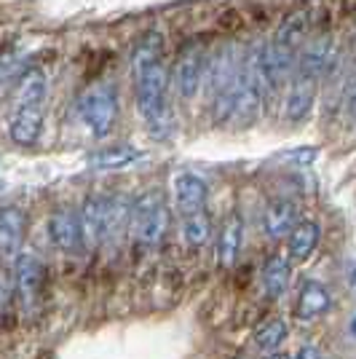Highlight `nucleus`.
I'll list each match as a JSON object with an SVG mask.
<instances>
[{
  "label": "nucleus",
  "mask_w": 356,
  "mask_h": 359,
  "mask_svg": "<svg viewBox=\"0 0 356 359\" xmlns=\"http://www.w3.org/2000/svg\"><path fill=\"white\" fill-rule=\"evenodd\" d=\"M129 223H132L134 241L145 250H156L166 239V231H169V207L163 196L158 191H148L139 196L132 204Z\"/></svg>",
  "instance_id": "nucleus-2"
},
{
  "label": "nucleus",
  "mask_w": 356,
  "mask_h": 359,
  "mask_svg": "<svg viewBox=\"0 0 356 359\" xmlns=\"http://www.w3.org/2000/svg\"><path fill=\"white\" fill-rule=\"evenodd\" d=\"M174 188V204L182 217H191L198 212H207V198H209V185L198 175L182 172L172 182Z\"/></svg>",
  "instance_id": "nucleus-9"
},
{
  "label": "nucleus",
  "mask_w": 356,
  "mask_h": 359,
  "mask_svg": "<svg viewBox=\"0 0 356 359\" xmlns=\"http://www.w3.org/2000/svg\"><path fill=\"white\" fill-rule=\"evenodd\" d=\"M81 233L86 247H100L110 233V196H89L81 207Z\"/></svg>",
  "instance_id": "nucleus-6"
},
{
  "label": "nucleus",
  "mask_w": 356,
  "mask_h": 359,
  "mask_svg": "<svg viewBox=\"0 0 356 359\" xmlns=\"http://www.w3.org/2000/svg\"><path fill=\"white\" fill-rule=\"evenodd\" d=\"M351 330H354V335H356V319H354V325H351Z\"/></svg>",
  "instance_id": "nucleus-25"
},
{
  "label": "nucleus",
  "mask_w": 356,
  "mask_h": 359,
  "mask_svg": "<svg viewBox=\"0 0 356 359\" xmlns=\"http://www.w3.org/2000/svg\"><path fill=\"white\" fill-rule=\"evenodd\" d=\"M11 140L22 148H30L38 142V137L43 132V107H22L14 105L11 113Z\"/></svg>",
  "instance_id": "nucleus-11"
},
{
  "label": "nucleus",
  "mask_w": 356,
  "mask_h": 359,
  "mask_svg": "<svg viewBox=\"0 0 356 359\" xmlns=\"http://www.w3.org/2000/svg\"><path fill=\"white\" fill-rule=\"evenodd\" d=\"M207 54L198 46H188L174 65V86L182 100H193L207 78Z\"/></svg>",
  "instance_id": "nucleus-5"
},
{
  "label": "nucleus",
  "mask_w": 356,
  "mask_h": 359,
  "mask_svg": "<svg viewBox=\"0 0 356 359\" xmlns=\"http://www.w3.org/2000/svg\"><path fill=\"white\" fill-rule=\"evenodd\" d=\"M316 89H319V78L306 73H292L289 89H287V97H284V121L303 123L308 118L313 100H316Z\"/></svg>",
  "instance_id": "nucleus-7"
},
{
  "label": "nucleus",
  "mask_w": 356,
  "mask_h": 359,
  "mask_svg": "<svg viewBox=\"0 0 356 359\" xmlns=\"http://www.w3.org/2000/svg\"><path fill=\"white\" fill-rule=\"evenodd\" d=\"M25 233H27V217L25 212L8 204L0 207V260L14 263L22 255V244H25Z\"/></svg>",
  "instance_id": "nucleus-8"
},
{
  "label": "nucleus",
  "mask_w": 356,
  "mask_h": 359,
  "mask_svg": "<svg viewBox=\"0 0 356 359\" xmlns=\"http://www.w3.org/2000/svg\"><path fill=\"white\" fill-rule=\"evenodd\" d=\"M134 97L139 116L153 137L172 132V110H169V70L163 62V41L158 32H148L139 38L132 54Z\"/></svg>",
  "instance_id": "nucleus-1"
},
{
  "label": "nucleus",
  "mask_w": 356,
  "mask_h": 359,
  "mask_svg": "<svg viewBox=\"0 0 356 359\" xmlns=\"http://www.w3.org/2000/svg\"><path fill=\"white\" fill-rule=\"evenodd\" d=\"M241 244H244V223L238 215H231L220 228V236H217V266L231 269L241 252Z\"/></svg>",
  "instance_id": "nucleus-13"
},
{
  "label": "nucleus",
  "mask_w": 356,
  "mask_h": 359,
  "mask_svg": "<svg viewBox=\"0 0 356 359\" xmlns=\"http://www.w3.org/2000/svg\"><path fill=\"white\" fill-rule=\"evenodd\" d=\"M289 279H292V266H289V257L284 255H271L263 269V292L266 298L279 300L287 292L289 287Z\"/></svg>",
  "instance_id": "nucleus-16"
},
{
  "label": "nucleus",
  "mask_w": 356,
  "mask_h": 359,
  "mask_svg": "<svg viewBox=\"0 0 356 359\" xmlns=\"http://www.w3.org/2000/svg\"><path fill=\"white\" fill-rule=\"evenodd\" d=\"M182 236L188 241V247H204L212 239V220L207 212H198L191 217H182Z\"/></svg>",
  "instance_id": "nucleus-18"
},
{
  "label": "nucleus",
  "mask_w": 356,
  "mask_h": 359,
  "mask_svg": "<svg viewBox=\"0 0 356 359\" xmlns=\"http://www.w3.org/2000/svg\"><path fill=\"white\" fill-rule=\"evenodd\" d=\"M287 332H289V327H287L284 319H266L263 325H257V330H254V344L260 346L263 351H276L284 344Z\"/></svg>",
  "instance_id": "nucleus-19"
},
{
  "label": "nucleus",
  "mask_w": 356,
  "mask_h": 359,
  "mask_svg": "<svg viewBox=\"0 0 356 359\" xmlns=\"http://www.w3.org/2000/svg\"><path fill=\"white\" fill-rule=\"evenodd\" d=\"M332 306V298L324 290V285L319 282H306L300 287V295H297V306H295V316L303 319V322H311L316 316H322L329 311Z\"/></svg>",
  "instance_id": "nucleus-14"
},
{
  "label": "nucleus",
  "mask_w": 356,
  "mask_h": 359,
  "mask_svg": "<svg viewBox=\"0 0 356 359\" xmlns=\"http://www.w3.org/2000/svg\"><path fill=\"white\" fill-rule=\"evenodd\" d=\"M236 359H247V357H236Z\"/></svg>",
  "instance_id": "nucleus-26"
},
{
  "label": "nucleus",
  "mask_w": 356,
  "mask_h": 359,
  "mask_svg": "<svg viewBox=\"0 0 356 359\" xmlns=\"http://www.w3.org/2000/svg\"><path fill=\"white\" fill-rule=\"evenodd\" d=\"M139 158H142V153L132 148V145H113V148L94 150L89 156V166L91 169H100V172H116V169L132 166Z\"/></svg>",
  "instance_id": "nucleus-17"
},
{
  "label": "nucleus",
  "mask_w": 356,
  "mask_h": 359,
  "mask_svg": "<svg viewBox=\"0 0 356 359\" xmlns=\"http://www.w3.org/2000/svg\"><path fill=\"white\" fill-rule=\"evenodd\" d=\"M81 121L91 129L94 137H107L118 121V91L113 83H94L83 91L78 102Z\"/></svg>",
  "instance_id": "nucleus-3"
},
{
  "label": "nucleus",
  "mask_w": 356,
  "mask_h": 359,
  "mask_svg": "<svg viewBox=\"0 0 356 359\" xmlns=\"http://www.w3.org/2000/svg\"><path fill=\"white\" fill-rule=\"evenodd\" d=\"M16 65V51L14 48H6L3 54H0V78H6V75L14 70Z\"/></svg>",
  "instance_id": "nucleus-20"
},
{
  "label": "nucleus",
  "mask_w": 356,
  "mask_h": 359,
  "mask_svg": "<svg viewBox=\"0 0 356 359\" xmlns=\"http://www.w3.org/2000/svg\"><path fill=\"white\" fill-rule=\"evenodd\" d=\"M322 239V228L313 223V220H300V223L289 231V260L295 263H306Z\"/></svg>",
  "instance_id": "nucleus-15"
},
{
  "label": "nucleus",
  "mask_w": 356,
  "mask_h": 359,
  "mask_svg": "<svg viewBox=\"0 0 356 359\" xmlns=\"http://www.w3.org/2000/svg\"><path fill=\"white\" fill-rule=\"evenodd\" d=\"M292 359H322V354H319V348H316V346H300V348H297V354Z\"/></svg>",
  "instance_id": "nucleus-22"
},
{
  "label": "nucleus",
  "mask_w": 356,
  "mask_h": 359,
  "mask_svg": "<svg viewBox=\"0 0 356 359\" xmlns=\"http://www.w3.org/2000/svg\"><path fill=\"white\" fill-rule=\"evenodd\" d=\"M48 236H51V244L62 252H78L83 247L81 220L73 210H57L48 217Z\"/></svg>",
  "instance_id": "nucleus-10"
},
{
  "label": "nucleus",
  "mask_w": 356,
  "mask_h": 359,
  "mask_svg": "<svg viewBox=\"0 0 356 359\" xmlns=\"http://www.w3.org/2000/svg\"><path fill=\"white\" fill-rule=\"evenodd\" d=\"M266 359H287L284 354H266Z\"/></svg>",
  "instance_id": "nucleus-24"
},
{
  "label": "nucleus",
  "mask_w": 356,
  "mask_h": 359,
  "mask_svg": "<svg viewBox=\"0 0 356 359\" xmlns=\"http://www.w3.org/2000/svg\"><path fill=\"white\" fill-rule=\"evenodd\" d=\"M348 287L356 292V260L351 263V269H348Z\"/></svg>",
  "instance_id": "nucleus-23"
},
{
  "label": "nucleus",
  "mask_w": 356,
  "mask_h": 359,
  "mask_svg": "<svg viewBox=\"0 0 356 359\" xmlns=\"http://www.w3.org/2000/svg\"><path fill=\"white\" fill-rule=\"evenodd\" d=\"M345 113H348L351 121H356V75L354 81L348 83V89H345Z\"/></svg>",
  "instance_id": "nucleus-21"
},
{
  "label": "nucleus",
  "mask_w": 356,
  "mask_h": 359,
  "mask_svg": "<svg viewBox=\"0 0 356 359\" xmlns=\"http://www.w3.org/2000/svg\"><path fill=\"white\" fill-rule=\"evenodd\" d=\"M297 225V204L289 198H276L271 201L263 212V228L271 239H284Z\"/></svg>",
  "instance_id": "nucleus-12"
},
{
  "label": "nucleus",
  "mask_w": 356,
  "mask_h": 359,
  "mask_svg": "<svg viewBox=\"0 0 356 359\" xmlns=\"http://www.w3.org/2000/svg\"><path fill=\"white\" fill-rule=\"evenodd\" d=\"M43 266L35 255H19L16 257V269H14V290H16V300L22 306V311L32 314L38 306H41V298H43Z\"/></svg>",
  "instance_id": "nucleus-4"
}]
</instances>
